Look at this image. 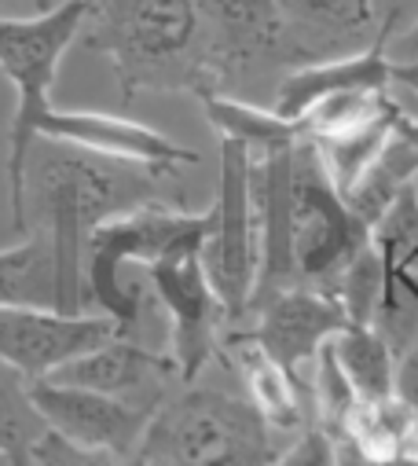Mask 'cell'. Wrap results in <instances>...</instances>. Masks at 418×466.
Wrapping results in <instances>:
<instances>
[{
  "label": "cell",
  "instance_id": "39",
  "mask_svg": "<svg viewBox=\"0 0 418 466\" xmlns=\"http://www.w3.org/2000/svg\"><path fill=\"white\" fill-rule=\"evenodd\" d=\"M414 198H418V177H414Z\"/></svg>",
  "mask_w": 418,
  "mask_h": 466
},
{
  "label": "cell",
  "instance_id": "22",
  "mask_svg": "<svg viewBox=\"0 0 418 466\" xmlns=\"http://www.w3.org/2000/svg\"><path fill=\"white\" fill-rule=\"evenodd\" d=\"M331 349L345 371V379L353 382L360 400H382L393 397V379H396V353L385 341V334L378 327H342L331 338Z\"/></svg>",
  "mask_w": 418,
  "mask_h": 466
},
{
  "label": "cell",
  "instance_id": "29",
  "mask_svg": "<svg viewBox=\"0 0 418 466\" xmlns=\"http://www.w3.org/2000/svg\"><path fill=\"white\" fill-rule=\"evenodd\" d=\"M272 466H338V437L327 433L323 426H304L275 455Z\"/></svg>",
  "mask_w": 418,
  "mask_h": 466
},
{
  "label": "cell",
  "instance_id": "21",
  "mask_svg": "<svg viewBox=\"0 0 418 466\" xmlns=\"http://www.w3.org/2000/svg\"><path fill=\"white\" fill-rule=\"evenodd\" d=\"M414 177H418V158H414V151H411V144L400 137V133H393V140L382 147V155L363 169V177L345 191V202H349V209L356 213V220L371 231L389 209H393V202L414 184Z\"/></svg>",
  "mask_w": 418,
  "mask_h": 466
},
{
  "label": "cell",
  "instance_id": "24",
  "mask_svg": "<svg viewBox=\"0 0 418 466\" xmlns=\"http://www.w3.org/2000/svg\"><path fill=\"white\" fill-rule=\"evenodd\" d=\"M396 110H403V106L393 99V92H338V96L320 99L312 110H304L297 129L304 140H334V137L356 133Z\"/></svg>",
  "mask_w": 418,
  "mask_h": 466
},
{
  "label": "cell",
  "instance_id": "2",
  "mask_svg": "<svg viewBox=\"0 0 418 466\" xmlns=\"http://www.w3.org/2000/svg\"><path fill=\"white\" fill-rule=\"evenodd\" d=\"M111 59L122 99L205 92L198 59V0H92L77 37Z\"/></svg>",
  "mask_w": 418,
  "mask_h": 466
},
{
  "label": "cell",
  "instance_id": "16",
  "mask_svg": "<svg viewBox=\"0 0 418 466\" xmlns=\"http://www.w3.org/2000/svg\"><path fill=\"white\" fill-rule=\"evenodd\" d=\"M338 92H393V59L382 52V45L327 59V63H304L279 77L272 110L286 122H301V114L312 110L320 99Z\"/></svg>",
  "mask_w": 418,
  "mask_h": 466
},
{
  "label": "cell",
  "instance_id": "12",
  "mask_svg": "<svg viewBox=\"0 0 418 466\" xmlns=\"http://www.w3.org/2000/svg\"><path fill=\"white\" fill-rule=\"evenodd\" d=\"M48 382L95 390V393L140 404L147 411H158L169 400V393L184 386L173 353H158V349H147V345H140L133 338H118V334L88 349V353L66 360L63 368H55L48 375Z\"/></svg>",
  "mask_w": 418,
  "mask_h": 466
},
{
  "label": "cell",
  "instance_id": "35",
  "mask_svg": "<svg viewBox=\"0 0 418 466\" xmlns=\"http://www.w3.org/2000/svg\"><path fill=\"white\" fill-rule=\"evenodd\" d=\"M385 466H418V459H414V455H400V459H393V462H385Z\"/></svg>",
  "mask_w": 418,
  "mask_h": 466
},
{
  "label": "cell",
  "instance_id": "19",
  "mask_svg": "<svg viewBox=\"0 0 418 466\" xmlns=\"http://www.w3.org/2000/svg\"><path fill=\"white\" fill-rule=\"evenodd\" d=\"M198 103L205 110L209 126L221 133V140H235V144L250 147L254 155L290 147L301 140L297 122H286L283 114L264 110L257 103H246V99H235L224 92H205V96H198Z\"/></svg>",
  "mask_w": 418,
  "mask_h": 466
},
{
  "label": "cell",
  "instance_id": "25",
  "mask_svg": "<svg viewBox=\"0 0 418 466\" xmlns=\"http://www.w3.org/2000/svg\"><path fill=\"white\" fill-rule=\"evenodd\" d=\"M338 305L345 309V319L356 327H374L385 312L389 301V272H385V258L382 250L367 239L363 250L345 265V272L338 276L334 290Z\"/></svg>",
  "mask_w": 418,
  "mask_h": 466
},
{
  "label": "cell",
  "instance_id": "34",
  "mask_svg": "<svg viewBox=\"0 0 418 466\" xmlns=\"http://www.w3.org/2000/svg\"><path fill=\"white\" fill-rule=\"evenodd\" d=\"M403 41H407V56H414V52H418V19H414V26L407 30V37H403ZM407 56H403V59H407Z\"/></svg>",
  "mask_w": 418,
  "mask_h": 466
},
{
  "label": "cell",
  "instance_id": "11",
  "mask_svg": "<svg viewBox=\"0 0 418 466\" xmlns=\"http://www.w3.org/2000/svg\"><path fill=\"white\" fill-rule=\"evenodd\" d=\"M114 334L118 323L103 312L66 316L48 309L0 305V364H8L30 382H37Z\"/></svg>",
  "mask_w": 418,
  "mask_h": 466
},
{
  "label": "cell",
  "instance_id": "37",
  "mask_svg": "<svg viewBox=\"0 0 418 466\" xmlns=\"http://www.w3.org/2000/svg\"><path fill=\"white\" fill-rule=\"evenodd\" d=\"M411 455L418 459V430H414V441H411Z\"/></svg>",
  "mask_w": 418,
  "mask_h": 466
},
{
  "label": "cell",
  "instance_id": "3",
  "mask_svg": "<svg viewBox=\"0 0 418 466\" xmlns=\"http://www.w3.org/2000/svg\"><path fill=\"white\" fill-rule=\"evenodd\" d=\"M217 228V209H180L169 198L147 202L95 228L85 258L88 301L118 323V338H133L144 323L151 298L144 287L147 265L180 247H209Z\"/></svg>",
  "mask_w": 418,
  "mask_h": 466
},
{
  "label": "cell",
  "instance_id": "33",
  "mask_svg": "<svg viewBox=\"0 0 418 466\" xmlns=\"http://www.w3.org/2000/svg\"><path fill=\"white\" fill-rule=\"evenodd\" d=\"M396 133L411 144V151H414V158H418V118H414V114H400V118H396Z\"/></svg>",
  "mask_w": 418,
  "mask_h": 466
},
{
  "label": "cell",
  "instance_id": "4",
  "mask_svg": "<svg viewBox=\"0 0 418 466\" xmlns=\"http://www.w3.org/2000/svg\"><path fill=\"white\" fill-rule=\"evenodd\" d=\"M275 433L250 397L184 382L154 411L129 466H272Z\"/></svg>",
  "mask_w": 418,
  "mask_h": 466
},
{
  "label": "cell",
  "instance_id": "1",
  "mask_svg": "<svg viewBox=\"0 0 418 466\" xmlns=\"http://www.w3.org/2000/svg\"><path fill=\"white\" fill-rule=\"evenodd\" d=\"M165 177L176 173L55 140L34 144L26 162V231H37L52 243L70 312H85L88 305L85 258L95 228L147 202H162Z\"/></svg>",
  "mask_w": 418,
  "mask_h": 466
},
{
  "label": "cell",
  "instance_id": "6",
  "mask_svg": "<svg viewBox=\"0 0 418 466\" xmlns=\"http://www.w3.org/2000/svg\"><path fill=\"white\" fill-rule=\"evenodd\" d=\"M367 239L371 231L334 187L316 144L301 137L290 147V258L297 287L331 294Z\"/></svg>",
  "mask_w": 418,
  "mask_h": 466
},
{
  "label": "cell",
  "instance_id": "30",
  "mask_svg": "<svg viewBox=\"0 0 418 466\" xmlns=\"http://www.w3.org/2000/svg\"><path fill=\"white\" fill-rule=\"evenodd\" d=\"M393 393L418 415V338L396 353V379H393Z\"/></svg>",
  "mask_w": 418,
  "mask_h": 466
},
{
  "label": "cell",
  "instance_id": "13",
  "mask_svg": "<svg viewBox=\"0 0 418 466\" xmlns=\"http://www.w3.org/2000/svg\"><path fill=\"white\" fill-rule=\"evenodd\" d=\"M34 404L45 415L48 430L88 444V448H107L118 451L125 459H133V451L140 448L154 411L107 397V393H95V390H81V386H59L48 379L30 382Z\"/></svg>",
  "mask_w": 418,
  "mask_h": 466
},
{
  "label": "cell",
  "instance_id": "36",
  "mask_svg": "<svg viewBox=\"0 0 418 466\" xmlns=\"http://www.w3.org/2000/svg\"><path fill=\"white\" fill-rule=\"evenodd\" d=\"M55 5H66V0H45V8H41V12H48V8H55Z\"/></svg>",
  "mask_w": 418,
  "mask_h": 466
},
{
  "label": "cell",
  "instance_id": "7",
  "mask_svg": "<svg viewBox=\"0 0 418 466\" xmlns=\"http://www.w3.org/2000/svg\"><path fill=\"white\" fill-rule=\"evenodd\" d=\"M217 228L205 247V268L228 312V327L246 323L257 272H261V228L254 202V151L221 140V187H217Z\"/></svg>",
  "mask_w": 418,
  "mask_h": 466
},
{
  "label": "cell",
  "instance_id": "14",
  "mask_svg": "<svg viewBox=\"0 0 418 466\" xmlns=\"http://www.w3.org/2000/svg\"><path fill=\"white\" fill-rule=\"evenodd\" d=\"M37 140L70 144V147H81V151L154 166V169H165V173H176L180 166L198 162V155L191 147L162 137L158 129L118 118V114H103V110H59V106H52L37 122Z\"/></svg>",
  "mask_w": 418,
  "mask_h": 466
},
{
  "label": "cell",
  "instance_id": "8",
  "mask_svg": "<svg viewBox=\"0 0 418 466\" xmlns=\"http://www.w3.org/2000/svg\"><path fill=\"white\" fill-rule=\"evenodd\" d=\"M198 59L205 92L246 85L275 66L290 70L279 0H198Z\"/></svg>",
  "mask_w": 418,
  "mask_h": 466
},
{
  "label": "cell",
  "instance_id": "40",
  "mask_svg": "<svg viewBox=\"0 0 418 466\" xmlns=\"http://www.w3.org/2000/svg\"><path fill=\"white\" fill-rule=\"evenodd\" d=\"M0 466H8V459H5V455H0Z\"/></svg>",
  "mask_w": 418,
  "mask_h": 466
},
{
  "label": "cell",
  "instance_id": "9",
  "mask_svg": "<svg viewBox=\"0 0 418 466\" xmlns=\"http://www.w3.org/2000/svg\"><path fill=\"white\" fill-rule=\"evenodd\" d=\"M154 301L169 312V353L184 382H194L221 353V327L228 312L205 268V247H180L147 265Z\"/></svg>",
  "mask_w": 418,
  "mask_h": 466
},
{
  "label": "cell",
  "instance_id": "26",
  "mask_svg": "<svg viewBox=\"0 0 418 466\" xmlns=\"http://www.w3.org/2000/svg\"><path fill=\"white\" fill-rule=\"evenodd\" d=\"M400 114H403V110L385 114V118H378V122H371V126H363V129H356V133L334 137V140H312V144H316V151H320V158H323V166H327V173H331V180H334V187H338L342 195L363 177V169H367V166L382 155V147L393 140Z\"/></svg>",
  "mask_w": 418,
  "mask_h": 466
},
{
  "label": "cell",
  "instance_id": "18",
  "mask_svg": "<svg viewBox=\"0 0 418 466\" xmlns=\"http://www.w3.org/2000/svg\"><path fill=\"white\" fill-rule=\"evenodd\" d=\"M0 305H23V309H48V312H70L66 287L59 276L55 250L45 236L26 231V239L0 250Z\"/></svg>",
  "mask_w": 418,
  "mask_h": 466
},
{
  "label": "cell",
  "instance_id": "20",
  "mask_svg": "<svg viewBox=\"0 0 418 466\" xmlns=\"http://www.w3.org/2000/svg\"><path fill=\"white\" fill-rule=\"evenodd\" d=\"M414 430H418V415L393 393L382 400H356V408L342 426V437L353 441L374 466H385L400 455H411Z\"/></svg>",
  "mask_w": 418,
  "mask_h": 466
},
{
  "label": "cell",
  "instance_id": "17",
  "mask_svg": "<svg viewBox=\"0 0 418 466\" xmlns=\"http://www.w3.org/2000/svg\"><path fill=\"white\" fill-rule=\"evenodd\" d=\"M221 349L228 353V364L239 371V379L246 382L250 404L268 419L272 430L316 426V422H312V415H308V404H304V393L297 390V382L264 353V349L250 334L232 327V334L221 338Z\"/></svg>",
  "mask_w": 418,
  "mask_h": 466
},
{
  "label": "cell",
  "instance_id": "28",
  "mask_svg": "<svg viewBox=\"0 0 418 466\" xmlns=\"http://www.w3.org/2000/svg\"><path fill=\"white\" fill-rule=\"evenodd\" d=\"M34 466H129V459L118 451H107V448L77 444L55 430H48L34 448Z\"/></svg>",
  "mask_w": 418,
  "mask_h": 466
},
{
  "label": "cell",
  "instance_id": "32",
  "mask_svg": "<svg viewBox=\"0 0 418 466\" xmlns=\"http://www.w3.org/2000/svg\"><path fill=\"white\" fill-rule=\"evenodd\" d=\"M338 466H374L353 441H345V437H338Z\"/></svg>",
  "mask_w": 418,
  "mask_h": 466
},
{
  "label": "cell",
  "instance_id": "38",
  "mask_svg": "<svg viewBox=\"0 0 418 466\" xmlns=\"http://www.w3.org/2000/svg\"><path fill=\"white\" fill-rule=\"evenodd\" d=\"M0 5H8V0H0ZM34 5H37V12H41V8H45V0H34Z\"/></svg>",
  "mask_w": 418,
  "mask_h": 466
},
{
  "label": "cell",
  "instance_id": "10",
  "mask_svg": "<svg viewBox=\"0 0 418 466\" xmlns=\"http://www.w3.org/2000/svg\"><path fill=\"white\" fill-rule=\"evenodd\" d=\"M246 323L250 327H239V330L250 334L264 353L297 382V390L304 393L308 415H312V393H308L301 375L312 371L320 349L342 327H349L345 309L338 305V298L327 294V290H316V287H290V290H279V294L257 301L250 309Z\"/></svg>",
  "mask_w": 418,
  "mask_h": 466
},
{
  "label": "cell",
  "instance_id": "15",
  "mask_svg": "<svg viewBox=\"0 0 418 466\" xmlns=\"http://www.w3.org/2000/svg\"><path fill=\"white\" fill-rule=\"evenodd\" d=\"M290 70L374 48L378 0H279Z\"/></svg>",
  "mask_w": 418,
  "mask_h": 466
},
{
  "label": "cell",
  "instance_id": "31",
  "mask_svg": "<svg viewBox=\"0 0 418 466\" xmlns=\"http://www.w3.org/2000/svg\"><path fill=\"white\" fill-rule=\"evenodd\" d=\"M393 88H403V92H411L418 99V52L407 56V59H393Z\"/></svg>",
  "mask_w": 418,
  "mask_h": 466
},
{
  "label": "cell",
  "instance_id": "5",
  "mask_svg": "<svg viewBox=\"0 0 418 466\" xmlns=\"http://www.w3.org/2000/svg\"><path fill=\"white\" fill-rule=\"evenodd\" d=\"M92 0H66L30 19L0 15V74L15 85V114L8 126V202L12 228L26 231V162L37 144V122L52 110L59 63L77 45Z\"/></svg>",
  "mask_w": 418,
  "mask_h": 466
},
{
  "label": "cell",
  "instance_id": "27",
  "mask_svg": "<svg viewBox=\"0 0 418 466\" xmlns=\"http://www.w3.org/2000/svg\"><path fill=\"white\" fill-rule=\"evenodd\" d=\"M308 393H312V419H316V426H323L327 433L342 437V426H345V419H349V411L356 408L360 397H356L353 382L345 379L331 341L320 349L316 364H312Z\"/></svg>",
  "mask_w": 418,
  "mask_h": 466
},
{
  "label": "cell",
  "instance_id": "23",
  "mask_svg": "<svg viewBox=\"0 0 418 466\" xmlns=\"http://www.w3.org/2000/svg\"><path fill=\"white\" fill-rule=\"evenodd\" d=\"M45 433L48 422L34 404L30 379L0 364V455L8 466H34V448Z\"/></svg>",
  "mask_w": 418,
  "mask_h": 466
}]
</instances>
